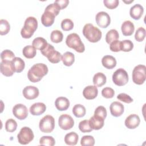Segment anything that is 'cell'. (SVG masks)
I'll use <instances>...</instances> for the list:
<instances>
[{"label": "cell", "mask_w": 146, "mask_h": 146, "mask_svg": "<svg viewBox=\"0 0 146 146\" xmlns=\"http://www.w3.org/2000/svg\"><path fill=\"white\" fill-rule=\"evenodd\" d=\"M119 38L118 31L115 29H111L109 30L106 35V41L107 43L110 44L114 40H117Z\"/></svg>", "instance_id": "4dcf8cb0"}, {"label": "cell", "mask_w": 146, "mask_h": 146, "mask_svg": "<svg viewBox=\"0 0 146 146\" xmlns=\"http://www.w3.org/2000/svg\"><path fill=\"white\" fill-rule=\"evenodd\" d=\"M80 144L83 146H93L95 144V139L90 135L83 136L81 139Z\"/></svg>", "instance_id": "f35d334b"}, {"label": "cell", "mask_w": 146, "mask_h": 146, "mask_svg": "<svg viewBox=\"0 0 146 146\" xmlns=\"http://www.w3.org/2000/svg\"><path fill=\"white\" fill-rule=\"evenodd\" d=\"M38 27V21L34 17L27 18L25 21L24 26L21 29V34L23 38H30Z\"/></svg>", "instance_id": "3957f363"}, {"label": "cell", "mask_w": 146, "mask_h": 146, "mask_svg": "<svg viewBox=\"0 0 146 146\" xmlns=\"http://www.w3.org/2000/svg\"><path fill=\"white\" fill-rule=\"evenodd\" d=\"M121 30L124 36H131L134 32L135 26L131 21H125L122 23Z\"/></svg>", "instance_id": "603a6c76"}, {"label": "cell", "mask_w": 146, "mask_h": 146, "mask_svg": "<svg viewBox=\"0 0 146 146\" xmlns=\"http://www.w3.org/2000/svg\"><path fill=\"white\" fill-rule=\"evenodd\" d=\"M74 27L73 22L68 18L63 19L61 22V28L64 31H70Z\"/></svg>", "instance_id": "60d3db41"}, {"label": "cell", "mask_w": 146, "mask_h": 146, "mask_svg": "<svg viewBox=\"0 0 146 146\" xmlns=\"http://www.w3.org/2000/svg\"><path fill=\"white\" fill-rule=\"evenodd\" d=\"M48 71V67L45 64L36 63L34 64L28 71L27 78L31 82L36 83L47 75Z\"/></svg>", "instance_id": "6da1fadb"}, {"label": "cell", "mask_w": 146, "mask_h": 146, "mask_svg": "<svg viewBox=\"0 0 146 146\" xmlns=\"http://www.w3.org/2000/svg\"><path fill=\"white\" fill-rule=\"evenodd\" d=\"M79 128L80 131L83 133L90 132L93 130L90 127L89 120H84L81 121L79 124Z\"/></svg>", "instance_id": "ab89813d"}, {"label": "cell", "mask_w": 146, "mask_h": 146, "mask_svg": "<svg viewBox=\"0 0 146 146\" xmlns=\"http://www.w3.org/2000/svg\"><path fill=\"white\" fill-rule=\"evenodd\" d=\"M146 67L143 64H139L135 67L132 71V80L138 85L143 84L146 79Z\"/></svg>", "instance_id": "8992f818"}, {"label": "cell", "mask_w": 146, "mask_h": 146, "mask_svg": "<svg viewBox=\"0 0 146 146\" xmlns=\"http://www.w3.org/2000/svg\"><path fill=\"white\" fill-rule=\"evenodd\" d=\"M55 105L59 111L67 110L70 106V102L67 98L60 96L56 99Z\"/></svg>", "instance_id": "44dd1931"}, {"label": "cell", "mask_w": 146, "mask_h": 146, "mask_svg": "<svg viewBox=\"0 0 146 146\" xmlns=\"http://www.w3.org/2000/svg\"><path fill=\"white\" fill-rule=\"evenodd\" d=\"M98 94V90L95 86H88L83 91V96L88 100L95 99Z\"/></svg>", "instance_id": "e0dca14e"}, {"label": "cell", "mask_w": 146, "mask_h": 146, "mask_svg": "<svg viewBox=\"0 0 146 146\" xmlns=\"http://www.w3.org/2000/svg\"><path fill=\"white\" fill-rule=\"evenodd\" d=\"M86 108L82 104H78L75 105L72 108V113L76 117H83L86 114Z\"/></svg>", "instance_id": "1f68e13d"}, {"label": "cell", "mask_w": 146, "mask_h": 146, "mask_svg": "<svg viewBox=\"0 0 146 146\" xmlns=\"http://www.w3.org/2000/svg\"><path fill=\"white\" fill-rule=\"evenodd\" d=\"M13 113L17 119L23 120L28 116V110L23 104H17L13 108Z\"/></svg>", "instance_id": "7c38bea8"}, {"label": "cell", "mask_w": 146, "mask_h": 146, "mask_svg": "<svg viewBox=\"0 0 146 146\" xmlns=\"http://www.w3.org/2000/svg\"><path fill=\"white\" fill-rule=\"evenodd\" d=\"M2 61H12L15 58V55L13 51L9 50H5L1 54Z\"/></svg>", "instance_id": "74e56055"}, {"label": "cell", "mask_w": 146, "mask_h": 146, "mask_svg": "<svg viewBox=\"0 0 146 146\" xmlns=\"http://www.w3.org/2000/svg\"><path fill=\"white\" fill-rule=\"evenodd\" d=\"M110 48L113 52L120 51V41L116 40L111 42L110 45Z\"/></svg>", "instance_id": "c3c4849f"}, {"label": "cell", "mask_w": 146, "mask_h": 146, "mask_svg": "<svg viewBox=\"0 0 146 146\" xmlns=\"http://www.w3.org/2000/svg\"><path fill=\"white\" fill-rule=\"evenodd\" d=\"M102 95L105 98L110 99L113 97L115 91L111 87H105L102 91Z\"/></svg>", "instance_id": "ee69618b"}, {"label": "cell", "mask_w": 146, "mask_h": 146, "mask_svg": "<svg viewBox=\"0 0 146 146\" xmlns=\"http://www.w3.org/2000/svg\"><path fill=\"white\" fill-rule=\"evenodd\" d=\"M107 113L106 108L102 106H100L95 109L94 112V116L100 117L105 119L107 116Z\"/></svg>", "instance_id": "7bdbcfd3"}, {"label": "cell", "mask_w": 146, "mask_h": 146, "mask_svg": "<svg viewBox=\"0 0 146 146\" xmlns=\"http://www.w3.org/2000/svg\"><path fill=\"white\" fill-rule=\"evenodd\" d=\"M79 139L78 134L74 132L67 133L64 137V142L68 145H75L77 144Z\"/></svg>", "instance_id": "484cf974"}, {"label": "cell", "mask_w": 146, "mask_h": 146, "mask_svg": "<svg viewBox=\"0 0 146 146\" xmlns=\"http://www.w3.org/2000/svg\"><path fill=\"white\" fill-rule=\"evenodd\" d=\"M12 64L14 71L18 73L22 72L25 67L24 60L19 57H15L12 60Z\"/></svg>", "instance_id": "4316f807"}, {"label": "cell", "mask_w": 146, "mask_h": 146, "mask_svg": "<svg viewBox=\"0 0 146 146\" xmlns=\"http://www.w3.org/2000/svg\"><path fill=\"white\" fill-rule=\"evenodd\" d=\"M55 17V14L51 11L44 10L41 16V22L46 27L51 26L54 22Z\"/></svg>", "instance_id": "2e32d148"}, {"label": "cell", "mask_w": 146, "mask_h": 146, "mask_svg": "<svg viewBox=\"0 0 146 146\" xmlns=\"http://www.w3.org/2000/svg\"><path fill=\"white\" fill-rule=\"evenodd\" d=\"M34 137V135L31 129L28 127L22 128L17 135L18 142L21 144L26 145L30 143Z\"/></svg>", "instance_id": "ba28073f"}, {"label": "cell", "mask_w": 146, "mask_h": 146, "mask_svg": "<svg viewBox=\"0 0 146 146\" xmlns=\"http://www.w3.org/2000/svg\"><path fill=\"white\" fill-rule=\"evenodd\" d=\"M22 93L23 96L26 99L28 100H32L38 96L39 91L37 87L33 86H29L23 88Z\"/></svg>", "instance_id": "4fadbf2b"}, {"label": "cell", "mask_w": 146, "mask_h": 146, "mask_svg": "<svg viewBox=\"0 0 146 146\" xmlns=\"http://www.w3.org/2000/svg\"><path fill=\"white\" fill-rule=\"evenodd\" d=\"M17 123L13 119H9L5 123V129L9 132H13L17 129Z\"/></svg>", "instance_id": "8d00e7d4"}, {"label": "cell", "mask_w": 146, "mask_h": 146, "mask_svg": "<svg viewBox=\"0 0 146 146\" xmlns=\"http://www.w3.org/2000/svg\"><path fill=\"white\" fill-rule=\"evenodd\" d=\"M64 65L66 66H71L75 61L74 54L71 52L67 51L64 53L62 56V59Z\"/></svg>", "instance_id": "f1b7e54d"}, {"label": "cell", "mask_w": 146, "mask_h": 146, "mask_svg": "<svg viewBox=\"0 0 146 146\" xmlns=\"http://www.w3.org/2000/svg\"><path fill=\"white\" fill-rule=\"evenodd\" d=\"M102 63L105 68L112 69L116 66V60L111 55H105L102 59Z\"/></svg>", "instance_id": "cb8c5ba5"}, {"label": "cell", "mask_w": 146, "mask_h": 146, "mask_svg": "<svg viewBox=\"0 0 146 146\" xmlns=\"http://www.w3.org/2000/svg\"><path fill=\"white\" fill-rule=\"evenodd\" d=\"M39 127L42 132H51L55 128L54 118L49 115L44 116L40 119L39 124Z\"/></svg>", "instance_id": "52a82bcc"}, {"label": "cell", "mask_w": 146, "mask_h": 146, "mask_svg": "<svg viewBox=\"0 0 146 146\" xmlns=\"http://www.w3.org/2000/svg\"><path fill=\"white\" fill-rule=\"evenodd\" d=\"M112 81L116 86H123L128 82V75L127 71L123 68L116 70L112 75Z\"/></svg>", "instance_id": "9c48e42d"}, {"label": "cell", "mask_w": 146, "mask_h": 146, "mask_svg": "<svg viewBox=\"0 0 146 146\" xmlns=\"http://www.w3.org/2000/svg\"><path fill=\"white\" fill-rule=\"evenodd\" d=\"M117 99L125 103H131L133 102V99L129 95L125 93L119 94L117 96Z\"/></svg>", "instance_id": "bcb514c9"}, {"label": "cell", "mask_w": 146, "mask_h": 146, "mask_svg": "<svg viewBox=\"0 0 146 146\" xmlns=\"http://www.w3.org/2000/svg\"><path fill=\"white\" fill-rule=\"evenodd\" d=\"M36 49L31 45L25 46L22 50L23 56L27 59L33 58L36 55Z\"/></svg>", "instance_id": "f546056e"}, {"label": "cell", "mask_w": 146, "mask_h": 146, "mask_svg": "<svg viewBox=\"0 0 146 146\" xmlns=\"http://www.w3.org/2000/svg\"><path fill=\"white\" fill-rule=\"evenodd\" d=\"M66 43L68 47L73 48L79 53L83 52L85 47L82 42L80 36L76 33H71L67 35L66 39Z\"/></svg>", "instance_id": "277c9868"}, {"label": "cell", "mask_w": 146, "mask_h": 146, "mask_svg": "<svg viewBox=\"0 0 146 146\" xmlns=\"http://www.w3.org/2000/svg\"><path fill=\"white\" fill-rule=\"evenodd\" d=\"M133 48V43L130 40L126 39L120 41V50L124 52H129Z\"/></svg>", "instance_id": "836d02e7"}, {"label": "cell", "mask_w": 146, "mask_h": 146, "mask_svg": "<svg viewBox=\"0 0 146 146\" xmlns=\"http://www.w3.org/2000/svg\"><path fill=\"white\" fill-rule=\"evenodd\" d=\"M56 3L60 10L66 8L69 3V1L68 0H56L54 2Z\"/></svg>", "instance_id": "681fc988"}, {"label": "cell", "mask_w": 146, "mask_h": 146, "mask_svg": "<svg viewBox=\"0 0 146 146\" xmlns=\"http://www.w3.org/2000/svg\"><path fill=\"white\" fill-rule=\"evenodd\" d=\"M63 38V33L58 30H53L50 35V39L54 43H59L61 42Z\"/></svg>", "instance_id": "d6a6232c"}, {"label": "cell", "mask_w": 146, "mask_h": 146, "mask_svg": "<svg viewBox=\"0 0 146 146\" xmlns=\"http://www.w3.org/2000/svg\"><path fill=\"white\" fill-rule=\"evenodd\" d=\"M46 110V106L43 103L38 102L34 103L30 107L29 111L33 115H40L43 113Z\"/></svg>", "instance_id": "d6986e66"}, {"label": "cell", "mask_w": 146, "mask_h": 146, "mask_svg": "<svg viewBox=\"0 0 146 146\" xmlns=\"http://www.w3.org/2000/svg\"><path fill=\"white\" fill-rule=\"evenodd\" d=\"M103 3L104 6L110 9H113L116 8L119 5L118 0H104Z\"/></svg>", "instance_id": "7dc6e473"}, {"label": "cell", "mask_w": 146, "mask_h": 146, "mask_svg": "<svg viewBox=\"0 0 146 146\" xmlns=\"http://www.w3.org/2000/svg\"><path fill=\"white\" fill-rule=\"evenodd\" d=\"M0 66L1 73L6 76H11L15 72L12 61H1Z\"/></svg>", "instance_id": "5bb4252c"}, {"label": "cell", "mask_w": 146, "mask_h": 146, "mask_svg": "<svg viewBox=\"0 0 146 146\" xmlns=\"http://www.w3.org/2000/svg\"><path fill=\"white\" fill-rule=\"evenodd\" d=\"M146 35L145 30L144 28L140 27L139 29H137L135 35V38L136 41L137 42H142L144 39Z\"/></svg>", "instance_id": "b9f144b4"}, {"label": "cell", "mask_w": 146, "mask_h": 146, "mask_svg": "<svg viewBox=\"0 0 146 146\" xmlns=\"http://www.w3.org/2000/svg\"><path fill=\"white\" fill-rule=\"evenodd\" d=\"M47 44L48 43L44 38L42 37H37L33 40L32 46L35 49H38L41 51L43 50L46 47Z\"/></svg>", "instance_id": "83f0119b"}, {"label": "cell", "mask_w": 146, "mask_h": 146, "mask_svg": "<svg viewBox=\"0 0 146 146\" xmlns=\"http://www.w3.org/2000/svg\"><path fill=\"white\" fill-rule=\"evenodd\" d=\"M46 10H48L51 11V13H52L53 14H55V16L58 15L59 13V11H60V8L59 7V6L54 2V3H51L50 5H48L45 9Z\"/></svg>", "instance_id": "f6af8a7d"}, {"label": "cell", "mask_w": 146, "mask_h": 146, "mask_svg": "<svg viewBox=\"0 0 146 146\" xmlns=\"http://www.w3.org/2000/svg\"><path fill=\"white\" fill-rule=\"evenodd\" d=\"M140 119L136 114H131L129 115L125 120V125L129 129H135L140 124Z\"/></svg>", "instance_id": "9a60e30c"}, {"label": "cell", "mask_w": 146, "mask_h": 146, "mask_svg": "<svg viewBox=\"0 0 146 146\" xmlns=\"http://www.w3.org/2000/svg\"><path fill=\"white\" fill-rule=\"evenodd\" d=\"M58 124L60 128L64 130H68L72 128L74 125L73 118L69 115H61L58 119Z\"/></svg>", "instance_id": "30bf717a"}, {"label": "cell", "mask_w": 146, "mask_h": 146, "mask_svg": "<svg viewBox=\"0 0 146 146\" xmlns=\"http://www.w3.org/2000/svg\"><path fill=\"white\" fill-rule=\"evenodd\" d=\"M104 123V119L96 116H92L89 120V124L92 129L99 130L101 129Z\"/></svg>", "instance_id": "7402d4cb"}, {"label": "cell", "mask_w": 146, "mask_h": 146, "mask_svg": "<svg viewBox=\"0 0 146 146\" xmlns=\"http://www.w3.org/2000/svg\"><path fill=\"white\" fill-rule=\"evenodd\" d=\"M106 76L102 72L96 73L93 77V83L94 86L100 87L106 83Z\"/></svg>", "instance_id": "d4e9b609"}, {"label": "cell", "mask_w": 146, "mask_h": 146, "mask_svg": "<svg viewBox=\"0 0 146 146\" xmlns=\"http://www.w3.org/2000/svg\"><path fill=\"white\" fill-rule=\"evenodd\" d=\"M97 25L102 28L107 27L111 23V18L108 14L105 11H100L95 17Z\"/></svg>", "instance_id": "8fae6325"}, {"label": "cell", "mask_w": 146, "mask_h": 146, "mask_svg": "<svg viewBox=\"0 0 146 146\" xmlns=\"http://www.w3.org/2000/svg\"><path fill=\"white\" fill-rule=\"evenodd\" d=\"M42 55L47 58L49 62L52 63H58L62 59L61 54L56 51L54 46L49 43L47 44L46 47L40 51Z\"/></svg>", "instance_id": "5b68a950"}, {"label": "cell", "mask_w": 146, "mask_h": 146, "mask_svg": "<svg viewBox=\"0 0 146 146\" xmlns=\"http://www.w3.org/2000/svg\"><path fill=\"white\" fill-rule=\"evenodd\" d=\"M39 143L42 145L53 146L55 144V139L50 136H43L39 140Z\"/></svg>", "instance_id": "e575fe53"}, {"label": "cell", "mask_w": 146, "mask_h": 146, "mask_svg": "<svg viewBox=\"0 0 146 146\" xmlns=\"http://www.w3.org/2000/svg\"><path fill=\"white\" fill-rule=\"evenodd\" d=\"M10 29V26L9 23L6 19L0 20V34L2 35L7 34Z\"/></svg>", "instance_id": "d590c367"}, {"label": "cell", "mask_w": 146, "mask_h": 146, "mask_svg": "<svg viewBox=\"0 0 146 146\" xmlns=\"http://www.w3.org/2000/svg\"><path fill=\"white\" fill-rule=\"evenodd\" d=\"M111 113L115 117L120 116L124 112V106L119 102H112L110 107Z\"/></svg>", "instance_id": "ac0fdd59"}, {"label": "cell", "mask_w": 146, "mask_h": 146, "mask_svg": "<svg viewBox=\"0 0 146 146\" xmlns=\"http://www.w3.org/2000/svg\"><path fill=\"white\" fill-rule=\"evenodd\" d=\"M82 32L85 38L92 43L99 41L102 35L101 31L91 23L86 24L83 28Z\"/></svg>", "instance_id": "7a4b0ae2"}, {"label": "cell", "mask_w": 146, "mask_h": 146, "mask_svg": "<svg viewBox=\"0 0 146 146\" xmlns=\"http://www.w3.org/2000/svg\"><path fill=\"white\" fill-rule=\"evenodd\" d=\"M144 13V8L140 4H135L132 6L129 10L130 16L135 20H139Z\"/></svg>", "instance_id": "ffe728a7"}]
</instances>
